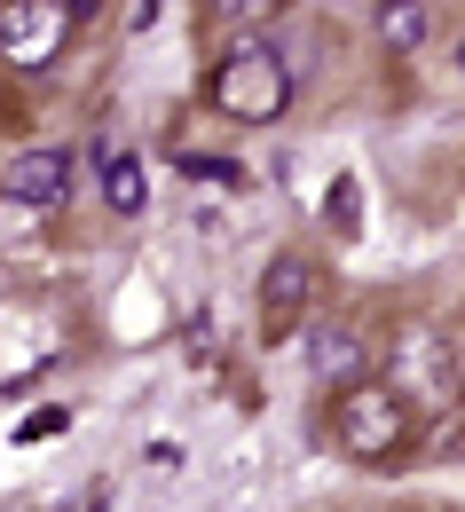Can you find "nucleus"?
<instances>
[{"instance_id":"f257e3e1","label":"nucleus","mask_w":465,"mask_h":512,"mask_svg":"<svg viewBox=\"0 0 465 512\" xmlns=\"http://www.w3.org/2000/svg\"><path fill=\"white\" fill-rule=\"evenodd\" d=\"M292 79H300V71L284 64V48H276L268 32H237V40H221L213 64H205V103H213L229 127H276V119L292 111Z\"/></svg>"},{"instance_id":"9b49d317","label":"nucleus","mask_w":465,"mask_h":512,"mask_svg":"<svg viewBox=\"0 0 465 512\" xmlns=\"http://www.w3.org/2000/svg\"><path fill=\"white\" fill-rule=\"evenodd\" d=\"M450 71H458V87H465V40H458V48H450Z\"/></svg>"},{"instance_id":"7ed1b4c3","label":"nucleus","mask_w":465,"mask_h":512,"mask_svg":"<svg viewBox=\"0 0 465 512\" xmlns=\"http://www.w3.org/2000/svg\"><path fill=\"white\" fill-rule=\"evenodd\" d=\"M379 379L395 386L418 418H450L465 402V371H458V347L442 323H395L387 347H379Z\"/></svg>"},{"instance_id":"423d86ee","label":"nucleus","mask_w":465,"mask_h":512,"mask_svg":"<svg viewBox=\"0 0 465 512\" xmlns=\"http://www.w3.org/2000/svg\"><path fill=\"white\" fill-rule=\"evenodd\" d=\"M71 24H79L71 0H0V64H16V71L56 64Z\"/></svg>"},{"instance_id":"0eeeda50","label":"nucleus","mask_w":465,"mask_h":512,"mask_svg":"<svg viewBox=\"0 0 465 512\" xmlns=\"http://www.w3.org/2000/svg\"><path fill=\"white\" fill-rule=\"evenodd\" d=\"M0 197L32 205L40 221H48V213H64V205H71V150H56V142H32V150H16V158L0 166Z\"/></svg>"},{"instance_id":"39448f33","label":"nucleus","mask_w":465,"mask_h":512,"mask_svg":"<svg viewBox=\"0 0 465 512\" xmlns=\"http://www.w3.org/2000/svg\"><path fill=\"white\" fill-rule=\"evenodd\" d=\"M253 316H261V347H284L292 339V323L316 316V260L308 253H268L261 268V292H253Z\"/></svg>"},{"instance_id":"1a4fd4ad","label":"nucleus","mask_w":465,"mask_h":512,"mask_svg":"<svg viewBox=\"0 0 465 512\" xmlns=\"http://www.w3.org/2000/svg\"><path fill=\"white\" fill-rule=\"evenodd\" d=\"M95 174H103V205H111L119 221H134V213L150 205V174H142L134 150H95Z\"/></svg>"},{"instance_id":"9d476101","label":"nucleus","mask_w":465,"mask_h":512,"mask_svg":"<svg viewBox=\"0 0 465 512\" xmlns=\"http://www.w3.org/2000/svg\"><path fill=\"white\" fill-rule=\"evenodd\" d=\"M205 8H213V24H229V40L237 32H268L284 16V0H205Z\"/></svg>"},{"instance_id":"20e7f679","label":"nucleus","mask_w":465,"mask_h":512,"mask_svg":"<svg viewBox=\"0 0 465 512\" xmlns=\"http://www.w3.org/2000/svg\"><path fill=\"white\" fill-rule=\"evenodd\" d=\"M379 347L387 339H371V323L347 316V308H332V316H308V379L316 386H363L379 379Z\"/></svg>"},{"instance_id":"f03ea898","label":"nucleus","mask_w":465,"mask_h":512,"mask_svg":"<svg viewBox=\"0 0 465 512\" xmlns=\"http://www.w3.org/2000/svg\"><path fill=\"white\" fill-rule=\"evenodd\" d=\"M418 410L402 402L387 379H363V386H339L332 410H324V442L339 457H355V465H395L402 449L418 442Z\"/></svg>"},{"instance_id":"6e6552de","label":"nucleus","mask_w":465,"mask_h":512,"mask_svg":"<svg viewBox=\"0 0 465 512\" xmlns=\"http://www.w3.org/2000/svg\"><path fill=\"white\" fill-rule=\"evenodd\" d=\"M434 32H442V0H379L371 8V40L395 64H418L434 48Z\"/></svg>"}]
</instances>
